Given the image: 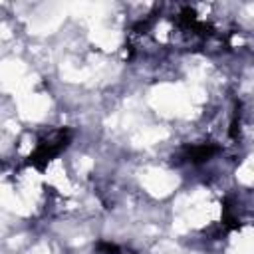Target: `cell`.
Returning <instances> with one entry per match:
<instances>
[{
  "mask_svg": "<svg viewBox=\"0 0 254 254\" xmlns=\"http://www.w3.org/2000/svg\"><path fill=\"white\" fill-rule=\"evenodd\" d=\"M69 139H71V133H69L67 129H56V131L46 133V135L38 141L34 153L30 155V165L42 169L44 165H48L56 155H60V153L67 147Z\"/></svg>",
  "mask_w": 254,
  "mask_h": 254,
  "instance_id": "6da1fadb",
  "label": "cell"
}]
</instances>
